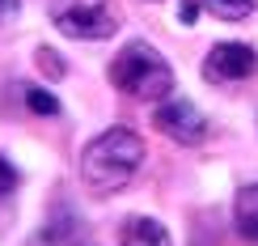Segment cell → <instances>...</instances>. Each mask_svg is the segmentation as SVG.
Instances as JSON below:
<instances>
[{"instance_id": "obj_14", "label": "cell", "mask_w": 258, "mask_h": 246, "mask_svg": "<svg viewBox=\"0 0 258 246\" xmlns=\"http://www.w3.org/2000/svg\"><path fill=\"white\" fill-rule=\"evenodd\" d=\"M81 246H89V242H81Z\"/></svg>"}, {"instance_id": "obj_10", "label": "cell", "mask_w": 258, "mask_h": 246, "mask_svg": "<svg viewBox=\"0 0 258 246\" xmlns=\"http://www.w3.org/2000/svg\"><path fill=\"white\" fill-rule=\"evenodd\" d=\"M26 106L34 115H59V98L47 89H38V85H26Z\"/></svg>"}, {"instance_id": "obj_9", "label": "cell", "mask_w": 258, "mask_h": 246, "mask_svg": "<svg viewBox=\"0 0 258 246\" xmlns=\"http://www.w3.org/2000/svg\"><path fill=\"white\" fill-rule=\"evenodd\" d=\"M34 60H38L42 77H51V81H63V77H68V64H63V56H59V51L38 47V51H34Z\"/></svg>"}, {"instance_id": "obj_1", "label": "cell", "mask_w": 258, "mask_h": 246, "mask_svg": "<svg viewBox=\"0 0 258 246\" xmlns=\"http://www.w3.org/2000/svg\"><path fill=\"white\" fill-rule=\"evenodd\" d=\"M144 166V140L132 127H106L102 136H93L81 153V178L93 195H114L136 178V170Z\"/></svg>"}, {"instance_id": "obj_13", "label": "cell", "mask_w": 258, "mask_h": 246, "mask_svg": "<svg viewBox=\"0 0 258 246\" xmlns=\"http://www.w3.org/2000/svg\"><path fill=\"white\" fill-rule=\"evenodd\" d=\"M17 13V0H0V17H13Z\"/></svg>"}, {"instance_id": "obj_2", "label": "cell", "mask_w": 258, "mask_h": 246, "mask_svg": "<svg viewBox=\"0 0 258 246\" xmlns=\"http://www.w3.org/2000/svg\"><path fill=\"white\" fill-rule=\"evenodd\" d=\"M110 81H114V89H123L136 102H161V98L174 93V68H169V60L144 38L127 42L119 56L110 60Z\"/></svg>"}, {"instance_id": "obj_3", "label": "cell", "mask_w": 258, "mask_h": 246, "mask_svg": "<svg viewBox=\"0 0 258 246\" xmlns=\"http://www.w3.org/2000/svg\"><path fill=\"white\" fill-rule=\"evenodd\" d=\"M51 21L59 26V34L85 38V42H102L119 34V9L110 0H55Z\"/></svg>"}, {"instance_id": "obj_4", "label": "cell", "mask_w": 258, "mask_h": 246, "mask_svg": "<svg viewBox=\"0 0 258 246\" xmlns=\"http://www.w3.org/2000/svg\"><path fill=\"white\" fill-rule=\"evenodd\" d=\"M153 123L161 136H169L174 144H186V149L203 144V136H208V115L190 98H174V93L161 98V106L153 111Z\"/></svg>"}, {"instance_id": "obj_8", "label": "cell", "mask_w": 258, "mask_h": 246, "mask_svg": "<svg viewBox=\"0 0 258 246\" xmlns=\"http://www.w3.org/2000/svg\"><path fill=\"white\" fill-rule=\"evenodd\" d=\"M199 5L212 9L220 21H241V17H250L258 9V0H199Z\"/></svg>"}, {"instance_id": "obj_6", "label": "cell", "mask_w": 258, "mask_h": 246, "mask_svg": "<svg viewBox=\"0 0 258 246\" xmlns=\"http://www.w3.org/2000/svg\"><path fill=\"white\" fill-rule=\"evenodd\" d=\"M119 242H123V246H174L169 229L161 225L157 217H127Z\"/></svg>"}, {"instance_id": "obj_11", "label": "cell", "mask_w": 258, "mask_h": 246, "mask_svg": "<svg viewBox=\"0 0 258 246\" xmlns=\"http://www.w3.org/2000/svg\"><path fill=\"white\" fill-rule=\"evenodd\" d=\"M21 183V174H17V166L9 162V157H0V195H13Z\"/></svg>"}, {"instance_id": "obj_7", "label": "cell", "mask_w": 258, "mask_h": 246, "mask_svg": "<svg viewBox=\"0 0 258 246\" xmlns=\"http://www.w3.org/2000/svg\"><path fill=\"white\" fill-rule=\"evenodd\" d=\"M233 212H237V233L250 238V242H258V183L237 191V208Z\"/></svg>"}, {"instance_id": "obj_12", "label": "cell", "mask_w": 258, "mask_h": 246, "mask_svg": "<svg viewBox=\"0 0 258 246\" xmlns=\"http://www.w3.org/2000/svg\"><path fill=\"white\" fill-rule=\"evenodd\" d=\"M199 0H182V5H178V21H182V26H195V21H199Z\"/></svg>"}, {"instance_id": "obj_5", "label": "cell", "mask_w": 258, "mask_h": 246, "mask_svg": "<svg viewBox=\"0 0 258 246\" xmlns=\"http://www.w3.org/2000/svg\"><path fill=\"white\" fill-rule=\"evenodd\" d=\"M258 68V51L250 42H216L203 60V77L208 81H245Z\"/></svg>"}]
</instances>
